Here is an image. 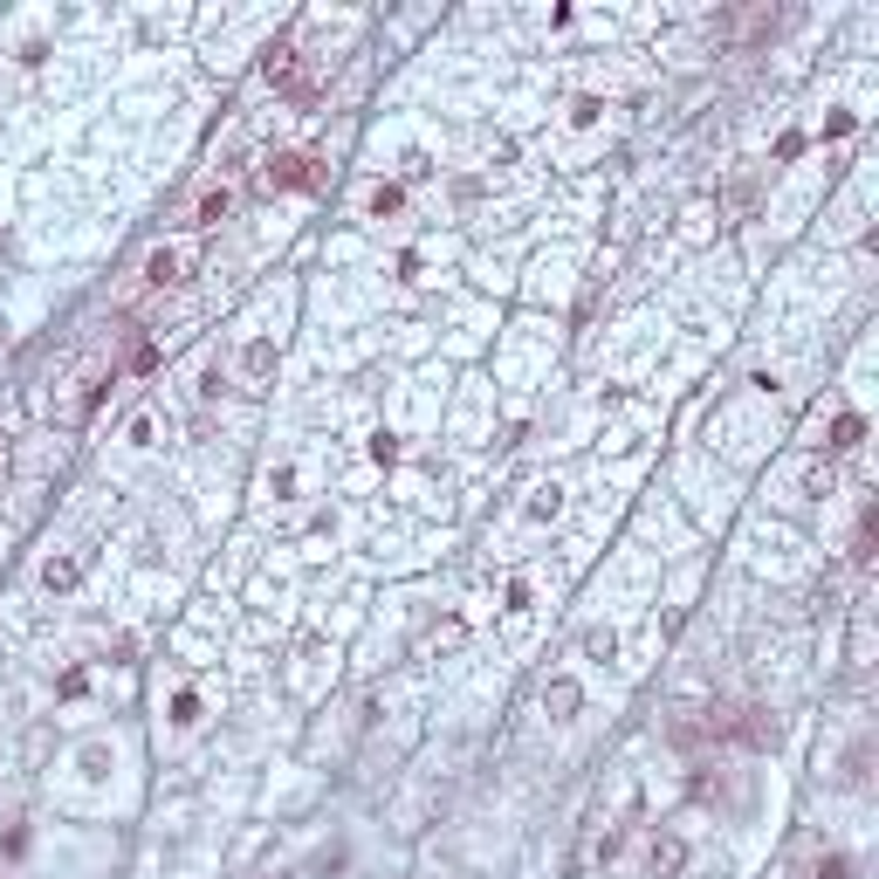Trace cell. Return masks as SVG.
<instances>
[{"mask_svg": "<svg viewBox=\"0 0 879 879\" xmlns=\"http://www.w3.org/2000/svg\"><path fill=\"white\" fill-rule=\"evenodd\" d=\"M323 179V159H309V151H275L262 165V193H296V186H317Z\"/></svg>", "mask_w": 879, "mask_h": 879, "instance_id": "6da1fadb", "label": "cell"}, {"mask_svg": "<svg viewBox=\"0 0 879 879\" xmlns=\"http://www.w3.org/2000/svg\"><path fill=\"white\" fill-rule=\"evenodd\" d=\"M145 282H151V289H186V282H193V248L186 241H159L145 254Z\"/></svg>", "mask_w": 879, "mask_h": 879, "instance_id": "7a4b0ae2", "label": "cell"}, {"mask_svg": "<svg viewBox=\"0 0 879 879\" xmlns=\"http://www.w3.org/2000/svg\"><path fill=\"white\" fill-rule=\"evenodd\" d=\"M646 872H653V879H681L687 872V838L681 832H653V838H646Z\"/></svg>", "mask_w": 879, "mask_h": 879, "instance_id": "3957f363", "label": "cell"}, {"mask_svg": "<svg viewBox=\"0 0 879 879\" xmlns=\"http://www.w3.org/2000/svg\"><path fill=\"white\" fill-rule=\"evenodd\" d=\"M729 735H742L749 749H777V742H784V721H777V708H749Z\"/></svg>", "mask_w": 879, "mask_h": 879, "instance_id": "277c9868", "label": "cell"}, {"mask_svg": "<svg viewBox=\"0 0 879 879\" xmlns=\"http://www.w3.org/2000/svg\"><path fill=\"white\" fill-rule=\"evenodd\" d=\"M227 214H235V186H206V193L193 199V214H186V227H220Z\"/></svg>", "mask_w": 879, "mask_h": 879, "instance_id": "5b68a950", "label": "cell"}, {"mask_svg": "<svg viewBox=\"0 0 879 879\" xmlns=\"http://www.w3.org/2000/svg\"><path fill=\"white\" fill-rule=\"evenodd\" d=\"M406 206V186H392V179H372L365 186V220H392Z\"/></svg>", "mask_w": 879, "mask_h": 879, "instance_id": "8992f818", "label": "cell"}, {"mask_svg": "<svg viewBox=\"0 0 879 879\" xmlns=\"http://www.w3.org/2000/svg\"><path fill=\"white\" fill-rule=\"evenodd\" d=\"M275 357H282V351H275V338H248V351H241V378H248V385H262V378L275 372Z\"/></svg>", "mask_w": 879, "mask_h": 879, "instance_id": "52a82bcc", "label": "cell"}, {"mask_svg": "<svg viewBox=\"0 0 879 879\" xmlns=\"http://www.w3.org/2000/svg\"><path fill=\"white\" fill-rule=\"evenodd\" d=\"M557 515H563V488L557 481H536L529 488V523H557Z\"/></svg>", "mask_w": 879, "mask_h": 879, "instance_id": "ba28073f", "label": "cell"}, {"mask_svg": "<svg viewBox=\"0 0 879 879\" xmlns=\"http://www.w3.org/2000/svg\"><path fill=\"white\" fill-rule=\"evenodd\" d=\"M543 708H550V721H571L578 715V687L571 681H550V687H543Z\"/></svg>", "mask_w": 879, "mask_h": 879, "instance_id": "9c48e42d", "label": "cell"}, {"mask_svg": "<svg viewBox=\"0 0 879 879\" xmlns=\"http://www.w3.org/2000/svg\"><path fill=\"white\" fill-rule=\"evenodd\" d=\"M859 433H866L859 412H838V426H832V440H824V447H832V454H852V447H859Z\"/></svg>", "mask_w": 879, "mask_h": 879, "instance_id": "30bf717a", "label": "cell"}, {"mask_svg": "<svg viewBox=\"0 0 879 879\" xmlns=\"http://www.w3.org/2000/svg\"><path fill=\"white\" fill-rule=\"evenodd\" d=\"M804 879H852V859H845V852H818Z\"/></svg>", "mask_w": 879, "mask_h": 879, "instance_id": "8fae6325", "label": "cell"}, {"mask_svg": "<svg viewBox=\"0 0 879 879\" xmlns=\"http://www.w3.org/2000/svg\"><path fill=\"white\" fill-rule=\"evenodd\" d=\"M584 653H591V660H612V653H618V632H612V626H605V632H584Z\"/></svg>", "mask_w": 879, "mask_h": 879, "instance_id": "7c38bea8", "label": "cell"}, {"mask_svg": "<svg viewBox=\"0 0 879 879\" xmlns=\"http://www.w3.org/2000/svg\"><path fill=\"white\" fill-rule=\"evenodd\" d=\"M0 475H8V447H0Z\"/></svg>", "mask_w": 879, "mask_h": 879, "instance_id": "4fadbf2b", "label": "cell"}]
</instances>
